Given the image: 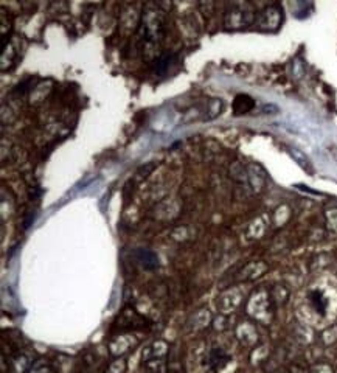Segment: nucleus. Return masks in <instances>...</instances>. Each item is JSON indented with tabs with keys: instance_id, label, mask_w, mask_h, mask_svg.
Wrapping results in <instances>:
<instances>
[{
	"instance_id": "1",
	"label": "nucleus",
	"mask_w": 337,
	"mask_h": 373,
	"mask_svg": "<svg viewBox=\"0 0 337 373\" xmlns=\"http://www.w3.org/2000/svg\"><path fill=\"white\" fill-rule=\"evenodd\" d=\"M253 108H255V100H253L250 95H246V93H240V95H236V98H235V101H233V112H235L236 115L247 114V112H250Z\"/></svg>"
},
{
	"instance_id": "2",
	"label": "nucleus",
	"mask_w": 337,
	"mask_h": 373,
	"mask_svg": "<svg viewBox=\"0 0 337 373\" xmlns=\"http://www.w3.org/2000/svg\"><path fill=\"white\" fill-rule=\"evenodd\" d=\"M309 300H311L314 309H315L319 314H325L326 306H328V300L325 299V296L322 294V291H317V289L312 291V292L309 294Z\"/></svg>"
},
{
	"instance_id": "3",
	"label": "nucleus",
	"mask_w": 337,
	"mask_h": 373,
	"mask_svg": "<svg viewBox=\"0 0 337 373\" xmlns=\"http://www.w3.org/2000/svg\"><path fill=\"white\" fill-rule=\"evenodd\" d=\"M289 152L292 154V157L299 162V165H300L302 168H305V170H311V165H309L308 157H306L302 151H299V149H295V148H291Z\"/></svg>"
},
{
	"instance_id": "4",
	"label": "nucleus",
	"mask_w": 337,
	"mask_h": 373,
	"mask_svg": "<svg viewBox=\"0 0 337 373\" xmlns=\"http://www.w3.org/2000/svg\"><path fill=\"white\" fill-rule=\"evenodd\" d=\"M331 152H332V155H334V159H335V162H337V148H331Z\"/></svg>"
}]
</instances>
